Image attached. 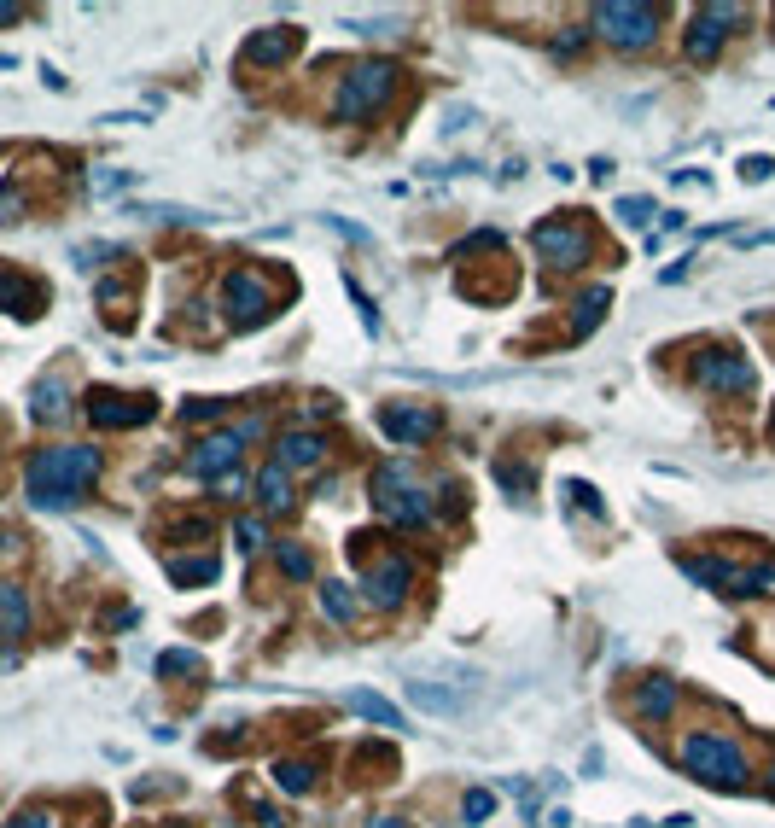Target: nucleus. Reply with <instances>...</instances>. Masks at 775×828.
I'll return each mask as SVG.
<instances>
[{
	"label": "nucleus",
	"instance_id": "9d476101",
	"mask_svg": "<svg viewBox=\"0 0 775 828\" xmlns=\"http://www.w3.org/2000/svg\"><path fill=\"white\" fill-rule=\"evenodd\" d=\"M152 414H158V397H129V391H111V385L88 391V420L94 426H146Z\"/></svg>",
	"mask_w": 775,
	"mask_h": 828
},
{
	"label": "nucleus",
	"instance_id": "5701e85b",
	"mask_svg": "<svg viewBox=\"0 0 775 828\" xmlns=\"http://www.w3.org/2000/svg\"><path fill=\"white\" fill-rule=\"evenodd\" d=\"M41 292H35L24 275H0V310H18V315H41Z\"/></svg>",
	"mask_w": 775,
	"mask_h": 828
},
{
	"label": "nucleus",
	"instance_id": "423d86ee",
	"mask_svg": "<svg viewBox=\"0 0 775 828\" xmlns=\"http://www.w3.org/2000/svg\"><path fill=\"white\" fill-rule=\"evenodd\" d=\"M688 374L706 385V391H717V397H746V391L758 385L752 362H746L741 350H729V345H700V350H694V362H688Z\"/></svg>",
	"mask_w": 775,
	"mask_h": 828
},
{
	"label": "nucleus",
	"instance_id": "c756f323",
	"mask_svg": "<svg viewBox=\"0 0 775 828\" xmlns=\"http://www.w3.org/2000/svg\"><path fill=\"white\" fill-rule=\"evenodd\" d=\"M321 607H327L338 624L356 619V601H350V589H344V584H321Z\"/></svg>",
	"mask_w": 775,
	"mask_h": 828
},
{
	"label": "nucleus",
	"instance_id": "ea45409f",
	"mask_svg": "<svg viewBox=\"0 0 775 828\" xmlns=\"http://www.w3.org/2000/svg\"><path fill=\"white\" fill-rule=\"evenodd\" d=\"M583 35H589V30H566V35H554V53H577V47H583Z\"/></svg>",
	"mask_w": 775,
	"mask_h": 828
},
{
	"label": "nucleus",
	"instance_id": "bb28decb",
	"mask_svg": "<svg viewBox=\"0 0 775 828\" xmlns=\"http://www.w3.org/2000/svg\"><path fill=\"white\" fill-rule=\"evenodd\" d=\"M274 554H280V572H286V578L309 584V572H315V554H309L304 543H274Z\"/></svg>",
	"mask_w": 775,
	"mask_h": 828
},
{
	"label": "nucleus",
	"instance_id": "a878e982",
	"mask_svg": "<svg viewBox=\"0 0 775 828\" xmlns=\"http://www.w3.org/2000/svg\"><path fill=\"white\" fill-rule=\"evenodd\" d=\"M158 677H204V659L193 648H164L158 654Z\"/></svg>",
	"mask_w": 775,
	"mask_h": 828
},
{
	"label": "nucleus",
	"instance_id": "dca6fc26",
	"mask_svg": "<svg viewBox=\"0 0 775 828\" xmlns=\"http://www.w3.org/2000/svg\"><path fill=\"white\" fill-rule=\"evenodd\" d=\"M321 461H327V438H321V432H304V426H298V432L280 438V467H286V473H292V467H321Z\"/></svg>",
	"mask_w": 775,
	"mask_h": 828
},
{
	"label": "nucleus",
	"instance_id": "2f4dec72",
	"mask_svg": "<svg viewBox=\"0 0 775 828\" xmlns=\"http://www.w3.org/2000/svg\"><path fill=\"white\" fill-rule=\"evenodd\" d=\"M181 420H193V426H204V420H222V403H210V397H193V403L181 409Z\"/></svg>",
	"mask_w": 775,
	"mask_h": 828
},
{
	"label": "nucleus",
	"instance_id": "f704fd0d",
	"mask_svg": "<svg viewBox=\"0 0 775 828\" xmlns=\"http://www.w3.org/2000/svg\"><path fill=\"white\" fill-rule=\"evenodd\" d=\"M490 811H496V794H484V788H478V794H467V823H484Z\"/></svg>",
	"mask_w": 775,
	"mask_h": 828
},
{
	"label": "nucleus",
	"instance_id": "c9c22d12",
	"mask_svg": "<svg viewBox=\"0 0 775 828\" xmlns=\"http://www.w3.org/2000/svg\"><path fill=\"white\" fill-rule=\"evenodd\" d=\"M6 828H59V823H53V811H18Z\"/></svg>",
	"mask_w": 775,
	"mask_h": 828
},
{
	"label": "nucleus",
	"instance_id": "7ed1b4c3",
	"mask_svg": "<svg viewBox=\"0 0 775 828\" xmlns=\"http://www.w3.org/2000/svg\"><path fill=\"white\" fill-rule=\"evenodd\" d=\"M682 764L694 770V782L706 788H746V753L729 735H682Z\"/></svg>",
	"mask_w": 775,
	"mask_h": 828
},
{
	"label": "nucleus",
	"instance_id": "2eb2a0df",
	"mask_svg": "<svg viewBox=\"0 0 775 828\" xmlns=\"http://www.w3.org/2000/svg\"><path fill=\"white\" fill-rule=\"evenodd\" d=\"M239 449H245V444H239L234 432H210V438H199V444H193V455H187V473H199V479L234 473Z\"/></svg>",
	"mask_w": 775,
	"mask_h": 828
},
{
	"label": "nucleus",
	"instance_id": "b1692460",
	"mask_svg": "<svg viewBox=\"0 0 775 828\" xmlns=\"http://www.w3.org/2000/svg\"><path fill=\"white\" fill-rule=\"evenodd\" d=\"M607 304H612V292H607V286H595L589 298H577V315H572V339H583V333H595V327H601V315H607Z\"/></svg>",
	"mask_w": 775,
	"mask_h": 828
},
{
	"label": "nucleus",
	"instance_id": "a211bd4d",
	"mask_svg": "<svg viewBox=\"0 0 775 828\" xmlns=\"http://www.w3.org/2000/svg\"><path fill=\"white\" fill-rule=\"evenodd\" d=\"M251 490H257V502H263L269 514H292V502H298V496H292V479H286V467H280V461H274V467H263Z\"/></svg>",
	"mask_w": 775,
	"mask_h": 828
},
{
	"label": "nucleus",
	"instance_id": "1a4fd4ad",
	"mask_svg": "<svg viewBox=\"0 0 775 828\" xmlns=\"http://www.w3.org/2000/svg\"><path fill=\"white\" fill-rule=\"evenodd\" d=\"M537 257L548 269H577V263H589V228L583 222H542L537 234Z\"/></svg>",
	"mask_w": 775,
	"mask_h": 828
},
{
	"label": "nucleus",
	"instance_id": "ddd939ff",
	"mask_svg": "<svg viewBox=\"0 0 775 828\" xmlns=\"http://www.w3.org/2000/svg\"><path fill=\"white\" fill-rule=\"evenodd\" d=\"M379 426H385L397 444H426V438L443 432V409H432V403H385Z\"/></svg>",
	"mask_w": 775,
	"mask_h": 828
},
{
	"label": "nucleus",
	"instance_id": "39448f33",
	"mask_svg": "<svg viewBox=\"0 0 775 828\" xmlns=\"http://www.w3.org/2000/svg\"><path fill=\"white\" fill-rule=\"evenodd\" d=\"M694 584L717 589V595H764L775 584V566H741V560H711V554H688L676 560Z\"/></svg>",
	"mask_w": 775,
	"mask_h": 828
},
{
	"label": "nucleus",
	"instance_id": "e433bc0d",
	"mask_svg": "<svg viewBox=\"0 0 775 828\" xmlns=\"http://www.w3.org/2000/svg\"><path fill=\"white\" fill-rule=\"evenodd\" d=\"M298 414H304V420H327V414H333V397H304Z\"/></svg>",
	"mask_w": 775,
	"mask_h": 828
},
{
	"label": "nucleus",
	"instance_id": "9b49d317",
	"mask_svg": "<svg viewBox=\"0 0 775 828\" xmlns=\"http://www.w3.org/2000/svg\"><path fill=\"white\" fill-rule=\"evenodd\" d=\"M408 584H414V566H408L403 554H379L368 572H362V589H368V601L373 607H403L408 601Z\"/></svg>",
	"mask_w": 775,
	"mask_h": 828
},
{
	"label": "nucleus",
	"instance_id": "412c9836",
	"mask_svg": "<svg viewBox=\"0 0 775 828\" xmlns=\"http://www.w3.org/2000/svg\"><path fill=\"white\" fill-rule=\"evenodd\" d=\"M222 578V560L216 554H199V560H169V584H181V589H193V584H216Z\"/></svg>",
	"mask_w": 775,
	"mask_h": 828
},
{
	"label": "nucleus",
	"instance_id": "f03ea898",
	"mask_svg": "<svg viewBox=\"0 0 775 828\" xmlns=\"http://www.w3.org/2000/svg\"><path fill=\"white\" fill-rule=\"evenodd\" d=\"M391 88H397V65L391 59H368V65L344 70V82L333 94V117L338 123H362V117H373L379 105L391 100Z\"/></svg>",
	"mask_w": 775,
	"mask_h": 828
},
{
	"label": "nucleus",
	"instance_id": "c85d7f7f",
	"mask_svg": "<svg viewBox=\"0 0 775 828\" xmlns=\"http://www.w3.org/2000/svg\"><path fill=\"white\" fill-rule=\"evenodd\" d=\"M408 694H414L426 712H438V718H455V712H461V700H455V694H438V689H426V683H408Z\"/></svg>",
	"mask_w": 775,
	"mask_h": 828
},
{
	"label": "nucleus",
	"instance_id": "cd10ccee",
	"mask_svg": "<svg viewBox=\"0 0 775 828\" xmlns=\"http://www.w3.org/2000/svg\"><path fill=\"white\" fill-rule=\"evenodd\" d=\"M496 484H507L513 496H531V490H537V473L519 467V461H496Z\"/></svg>",
	"mask_w": 775,
	"mask_h": 828
},
{
	"label": "nucleus",
	"instance_id": "f3484780",
	"mask_svg": "<svg viewBox=\"0 0 775 828\" xmlns=\"http://www.w3.org/2000/svg\"><path fill=\"white\" fill-rule=\"evenodd\" d=\"M65 409H70V385L59 374H41L30 385V414L35 420H65Z\"/></svg>",
	"mask_w": 775,
	"mask_h": 828
},
{
	"label": "nucleus",
	"instance_id": "f8f14e48",
	"mask_svg": "<svg viewBox=\"0 0 775 828\" xmlns=\"http://www.w3.org/2000/svg\"><path fill=\"white\" fill-rule=\"evenodd\" d=\"M222 298H228V310H234V327H263L269 321V286H263V275L257 269H234L228 275V286H222Z\"/></svg>",
	"mask_w": 775,
	"mask_h": 828
},
{
	"label": "nucleus",
	"instance_id": "37998d69",
	"mask_svg": "<svg viewBox=\"0 0 775 828\" xmlns=\"http://www.w3.org/2000/svg\"><path fill=\"white\" fill-rule=\"evenodd\" d=\"M373 828H408V823H403V817H379Z\"/></svg>",
	"mask_w": 775,
	"mask_h": 828
},
{
	"label": "nucleus",
	"instance_id": "aec40b11",
	"mask_svg": "<svg viewBox=\"0 0 775 828\" xmlns=\"http://www.w3.org/2000/svg\"><path fill=\"white\" fill-rule=\"evenodd\" d=\"M24 630H30V595L18 584H0V636L18 642Z\"/></svg>",
	"mask_w": 775,
	"mask_h": 828
},
{
	"label": "nucleus",
	"instance_id": "58836bf2",
	"mask_svg": "<svg viewBox=\"0 0 775 828\" xmlns=\"http://www.w3.org/2000/svg\"><path fill=\"white\" fill-rule=\"evenodd\" d=\"M0 222H18V187H0Z\"/></svg>",
	"mask_w": 775,
	"mask_h": 828
},
{
	"label": "nucleus",
	"instance_id": "0eeeda50",
	"mask_svg": "<svg viewBox=\"0 0 775 828\" xmlns=\"http://www.w3.org/2000/svg\"><path fill=\"white\" fill-rule=\"evenodd\" d=\"M589 18L612 47H647L653 30H659V6H630V0H601Z\"/></svg>",
	"mask_w": 775,
	"mask_h": 828
},
{
	"label": "nucleus",
	"instance_id": "393cba45",
	"mask_svg": "<svg viewBox=\"0 0 775 828\" xmlns=\"http://www.w3.org/2000/svg\"><path fill=\"white\" fill-rule=\"evenodd\" d=\"M274 782H280V794H309L315 788V764H304V759H280L274 764Z\"/></svg>",
	"mask_w": 775,
	"mask_h": 828
},
{
	"label": "nucleus",
	"instance_id": "c03bdc74",
	"mask_svg": "<svg viewBox=\"0 0 775 828\" xmlns=\"http://www.w3.org/2000/svg\"><path fill=\"white\" fill-rule=\"evenodd\" d=\"M0 554H6V531H0Z\"/></svg>",
	"mask_w": 775,
	"mask_h": 828
},
{
	"label": "nucleus",
	"instance_id": "a18cd8bd",
	"mask_svg": "<svg viewBox=\"0 0 775 828\" xmlns=\"http://www.w3.org/2000/svg\"><path fill=\"white\" fill-rule=\"evenodd\" d=\"M169 828H193V823H169Z\"/></svg>",
	"mask_w": 775,
	"mask_h": 828
},
{
	"label": "nucleus",
	"instance_id": "72a5a7b5",
	"mask_svg": "<svg viewBox=\"0 0 775 828\" xmlns=\"http://www.w3.org/2000/svg\"><path fill=\"white\" fill-rule=\"evenodd\" d=\"M239 537H245L251 549H263V543H269V525H263L257 514H245V519H239Z\"/></svg>",
	"mask_w": 775,
	"mask_h": 828
},
{
	"label": "nucleus",
	"instance_id": "a19ab883",
	"mask_svg": "<svg viewBox=\"0 0 775 828\" xmlns=\"http://www.w3.org/2000/svg\"><path fill=\"white\" fill-rule=\"evenodd\" d=\"M770 170H775L770 158H746V164H741V175H746V181H764Z\"/></svg>",
	"mask_w": 775,
	"mask_h": 828
},
{
	"label": "nucleus",
	"instance_id": "20e7f679",
	"mask_svg": "<svg viewBox=\"0 0 775 828\" xmlns=\"http://www.w3.org/2000/svg\"><path fill=\"white\" fill-rule=\"evenodd\" d=\"M373 508L391 519V525H426L432 519V502H426L420 479L408 473L403 461H379L373 467Z\"/></svg>",
	"mask_w": 775,
	"mask_h": 828
},
{
	"label": "nucleus",
	"instance_id": "f257e3e1",
	"mask_svg": "<svg viewBox=\"0 0 775 828\" xmlns=\"http://www.w3.org/2000/svg\"><path fill=\"white\" fill-rule=\"evenodd\" d=\"M100 449L94 444H59V449H35L30 473H24V490H30V508H70L88 484L100 479Z\"/></svg>",
	"mask_w": 775,
	"mask_h": 828
},
{
	"label": "nucleus",
	"instance_id": "7c9ffc66",
	"mask_svg": "<svg viewBox=\"0 0 775 828\" xmlns=\"http://www.w3.org/2000/svg\"><path fill=\"white\" fill-rule=\"evenodd\" d=\"M478 251H502V234H496V228H478V234H467V240L455 245V263H467V257H478Z\"/></svg>",
	"mask_w": 775,
	"mask_h": 828
},
{
	"label": "nucleus",
	"instance_id": "6e6552de",
	"mask_svg": "<svg viewBox=\"0 0 775 828\" xmlns=\"http://www.w3.org/2000/svg\"><path fill=\"white\" fill-rule=\"evenodd\" d=\"M741 18V6H723V0H711L700 6L694 18H688V35H682V53L694 59V65H711L717 53H723V41H729V24Z\"/></svg>",
	"mask_w": 775,
	"mask_h": 828
},
{
	"label": "nucleus",
	"instance_id": "4c0bfd02",
	"mask_svg": "<svg viewBox=\"0 0 775 828\" xmlns=\"http://www.w3.org/2000/svg\"><path fill=\"white\" fill-rule=\"evenodd\" d=\"M169 537H210V525H204V519H175Z\"/></svg>",
	"mask_w": 775,
	"mask_h": 828
},
{
	"label": "nucleus",
	"instance_id": "4468645a",
	"mask_svg": "<svg viewBox=\"0 0 775 828\" xmlns=\"http://www.w3.org/2000/svg\"><path fill=\"white\" fill-rule=\"evenodd\" d=\"M298 47H304V30H292V24H274V30H257L251 41H245V65L274 70V65H286Z\"/></svg>",
	"mask_w": 775,
	"mask_h": 828
},
{
	"label": "nucleus",
	"instance_id": "79ce46f5",
	"mask_svg": "<svg viewBox=\"0 0 775 828\" xmlns=\"http://www.w3.org/2000/svg\"><path fill=\"white\" fill-rule=\"evenodd\" d=\"M18 12H24V6H6V0H0V24H12Z\"/></svg>",
	"mask_w": 775,
	"mask_h": 828
},
{
	"label": "nucleus",
	"instance_id": "4be33fe9",
	"mask_svg": "<svg viewBox=\"0 0 775 828\" xmlns=\"http://www.w3.org/2000/svg\"><path fill=\"white\" fill-rule=\"evenodd\" d=\"M350 712H362V718H373L379 729H403V712L391 706V700H379L373 689H350Z\"/></svg>",
	"mask_w": 775,
	"mask_h": 828
},
{
	"label": "nucleus",
	"instance_id": "de8ad7c7",
	"mask_svg": "<svg viewBox=\"0 0 775 828\" xmlns=\"http://www.w3.org/2000/svg\"><path fill=\"white\" fill-rule=\"evenodd\" d=\"M770 432H775V420H770Z\"/></svg>",
	"mask_w": 775,
	"mask_h": 828
},
{
	"label": "nucleus",
	"instance_id": "49530a36",
	"mask_svg": "<svg viewBox=\"0 0 775 828\" xmlns=\"http://www.w3.org/2000/svg\"><path fill=\"white\" fill-rule=\"evenodd\" d=\"M770 782H775V759H770Z\"/></svg>",
	"mask_w": 775,
	"mask_h": 828
},
{
	"label": "nucleus",
	"instance_id": "473e14b6",
	"mask_svg": "<svg viewBox=\"0 0 775 828\" xmlns=\"http://www.w3.org/2000/svg\"><path fill=\"white\" fill-rule=\"evenodd\" d=\"M618 216H624V222H630V228H636V222H647V216H653V199H618Z\"/></svg>",
	"mask_w": 775,
	"mask_h": 828
},
{
	"label": "nucleus",
	"instance_id": "6ab92c4d",
	"mask_svg": "<svg viewBox=\"0 0 775 828\" xmlns=\"http://www.w3.org/2000/svg\"><path fill=\"white\" fill-rule=\"evenodd\" d=\"M671 712H676V683L671 677H647V683L636 689V718H653V724H659V718H671Z\"/></svg>",
	"mask_w": 775,
	"mask_h": 828
}]
</instances>
